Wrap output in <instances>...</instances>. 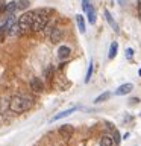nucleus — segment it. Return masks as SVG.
Here are the masks:
<instances>
[{
	"label": "nucleus",
	"mask_w": 141,
	"mask_h": 146,
	"mask_svg": "<svg viewBox=\"0 0 141 146\" xmlns=\"http://www.w3.org/2000/svg\"><path fill=\"white\" fill-rule=\"evenodd\" d=\"M34 15V23H32V32H41L44 31L49 25L50 20V12H53L52 9H36Z\"/></svg>",
	"instance_id": "obj_1"
},
{
	"label": "nucleus",
	"mask_w": 141,
	"mask_h": 146,
	"mask_svg": "<svg viewBox=\"0 0 141 146\" xmlns=\"http://www.w3.org/2000/svg\"><path fill=\"white\" fill-rule=\"evenodd\" d=\"M93 70H94V64H93V61H90V64H88V70H86V75H85V84H88V82L91 81Z\"/></svg>",
	"instance_id": "obj_17"
},
{
	"label": "nucleus",
	"mask_w": 141,
	"mask_h": 146,
	"mask_svg": "<svg viewBox=\"0 0 141 146\" xmlns=\"http://www.w3.org/2000/svg\"><path fill=\"white\" fill-rule=\"evenodd\" d=\"M138 75H140V76H141V68H140V70H138Z\"/></svg>",
	"instance_id": "obj_25"
},
{
	"label": "nucleus",
	"mask_w": 141,
	"mask_h": 146,
	"mask_svg": "<svg viewBox=\"0 0 141 146\" xmlns=\"http://www.w3.org/2000/svg\"><path fill=\"white\" fill-rule=\"evenodd\" d=\"M32 105V98L27 94H15L11 99V104H9V108L12 110L14 113H23L26 111Z\"/></svg>",
	"instance_id": "obj_2"
},
{
	"label": "nucleus",
	"mask_w": 141,
	"mask_h": 146,
	"mask_svg": "<svg viewBox=\"0 0 141 146\" xmlns=\"http://www.w3.org/2000/svg\"><path fill=\"white\" fill-rule=\"evenodd\" d=\"M15 6H17V11L21 12V11H26L30 6V2L29 0H15Z\"/></svg>",
	"instance_id": "obj_14"
},
{
	"label": "nucleus",
	"mask_w": 141,
	"mask_h": 146,
	"mask_svg": "<svg viewBox=\"0 0 141 146\" xmlns=\"http://www.w3.org/2000/svg\"><path fill=\"white\" fill-rule=\"evenodd\" d=\"M49 38L52 41L53 44H58L59 41L64 38V31L61 26H52V29H50V34H49Z\"/></svg>",
	"instance_id": "obj_4"
},
{
	"label": "nucleus",
	"mask_w": 141,
	"mask_h": 146,
	"mask_svg": "<svg viewBox=\"0 0 141 146\" xmlns=\"http://www.w3.org/2000/svg\"><path fill=\"white\" fill-rule=\"evenodd\" d=\"M76 23H77V29H79L80 34H85L86 27H85V18H84V15L77 14V15H76Z\"/></svg>",
	"instance_id": "obj_13"
},
{
	"label": "nucleus",
	"mask_w": 141,
	"mask_h": 146,
	"mask_svg": "<svg viewBox=\"0 0 141 146\" xmlns=\"http://www.w3.org/2000/svg\"><path fill=\"white\" fill-rule=\"evenodd\" d=\"M100 146H114V139L109 135H103L100 140Z\"/></svg>",
	"instance_id": "obj_16"
},
{
	"label": "nucleus",
	"mask_w": 141,
	"mask_h": 146,
	"mask_svg": "<svg viewBox=\"0 0 141 146\" xmlns=\"http://www.w3.org/2000/svg\"><path fill=\"white\" fill-rule=\"evenodd\" d=\"M34 15L35 12L30 11V12H23L20 17L17 18V23L21 29V35L27 34V32H32V23H34Z\"/></svg>",
	"instance_id": "obj_3"
},
{
	"label": "nucleus",
	"mask_w": 141,
	"mask_h": 146,
	"mask_svg": "<svg viewBox=\"0 0 141 146\" xmlns=\"http://www.w3.org/2000/svg\"><path fill=\"white\" fill-rule=\"evenodd\" d=\"M117 3L120 5L121 8H125V6H127V5H129V0H117Z\"/></svg>",
	"instance_id": "obj_22"
},
{
	"label": "nucleus",
	"mask_w": 141,
	"mask_h": 146,
	"mask_svg": "<svg viewBox=\"0 0 141 146\" xmlns=\"http://www.w3.org/2000/svg\"><path fill=\"white\" fill-rule=\"evenodd\" d=\"M90 0H82V9H84V12L86 11V9H88V6H90Z\"/></svg>",
	"instance_id": "obj_21"
},
{
	"label": "nucleus",
	"mask_w": 141,
	"mask_h": 146,
	"mask_svg": "<svg viewBox=\"0 0 141 146\" xmlns=\"http://www.w3.org/2000/svg\"><path fill=\"white\" fill-rule=\"evenodd\" d=\"M109 98H111V91H105V93L99 94L97 98L94 99V104H102V102H105V100H108Z\"/></svg>",
	"instance_id": "obj_15"
},
{
	"label": "nucleus",
	"mask_w": 141,
	"mask_h": 146,
	"mask_svg": "<svg viewBox=\"0 0 141 146\" xmlns=\"http://www.w3.org/2000/svg\"><path fill=\"white\" fill-rule=\"evenodd\" d=\"M34 146H38V145H34Z\"/></svg>",
	"instance_id": "obj_27"
},
{
	"label": "nucleus",
	"mask_w": 141,
	"mask_h": 146,
	"mask_svg": "<svg viewBox=\"0 0 141 146\" xmlns=\"http://www.w3.org/2000/svg\"><path fill=\"white\" fill-rule=\"evenodd\" d=\"M29 85H30V88L34 90L35 93H41V91H44V82H43V79H41V78H38V76L30 78Z\"/></svg>",
	"instance_id": "obj_5"
},
{
	"label": "nucleus",
	"mask_w": 141,
	"mask_h": 146,
	"mask_svg": "<svg viewBox=\"0 0 141 146\" xmlns=\"http://www.w3.org/2000/svg\"><path fill=\"white\" fill-rule=\"evenodd\" d=\"M138 15L141 17V0H138Z\"/></svg>",
	"instance_id": "obj_23"
},
{
	"label": "nucleus",
	"mask_w": 141,
	"mask_h": 146,
	"mask_svg": "<svg viewBox=\"0 0 141 146\" xmlns=\"http://www.w3.org/2000/svg\"><path fill=\"white\" fill-rule=\"evenodd\" d=\"M118 53V43L117 41H112L111 46H109V52H108V59H114Z\"/></svg>",
	"instance_id": "obj_12"
},
{
	"label": "nucleus",
	"mask_w": 141,
	"mask_h": 146,
	"mask_svg": "<svg viewBox=\"0 0 141 146\" xmlns=\"http://www.w3.org/2000/svg\"><path fill=\"white\" fill-rule=\"evenodd\" d=\"M132 90H134V85L132 84H123L115 90V96H126V94H129Z\"/></svg>",
	"instance_id": "obj_10"
},
{
	"label": "nucleus",
	"mask_w": 141,
	"mask_h": 146,
	"mask_svg": "<svg viewBox=\"0 0 141 146\" xmlns=\"http://www.w3.org/2000/svg\"><path fill=\"white\" fill-rule=\"evenodd\" d=\"M103 14H105V18H106V21L109 23V26H111V29H112L114 32H117V34H118V32H120V27H118V25L115 23V20H114V17L111 15V12H109L108 9H105Z\"/></svg>",
	"instance_id": "obj_8"
},
{
	"label": "nucleus",
	"mask_w": 141,
	"mask_h": 146,
	"mask_svg": "<svg viewBox=\"0 0 141 146\" xmlns=\"http://www.w3.org/2000/svg\"><path fill=\"white\" fill-rule=\"evenodd\" d=\"M70 55H71V47L70 46H61V47L58 49V58L61 59V61H65Z\"/></svg>",
	"instance_id": "obj_9"
},
{
	"label": "nucleus",
	"mask_w": 141,
	"mask_h": 146,
	"mask_svg": "<svg viewBox=\"0 0 141 146\" xmlns=\"http://www.w3.org/2000/svg\"><path fill=\"white\" fill-rule=\"evenodd\" d=\"M0 2H5V0H0Z\"/></svg>",
	"instance_id": "obj_26"
},
{
	"label": "nucleus",
	"mask_w": 141,
	"mask_h": 146,
	"mask_svg": "<svg viewBox=\"0 0 141 146\" xmlns=\"http://www.w3.org/2000/svg\"><path fill=\"white\" fill-rule=\"evenodd\" d=\"M138 100H140V99H136V98H135V99H130V104H136Z\"/></svg>",
	"instance_id": "obj_24"
},
{
	"label": "nucleus",
	"mask_w": 141,
	"mask_h": 146,
	"mask_svg": "<svg viewBox=\"0 0 141 146\" xmlns=\"http://www.w3.org/2000/svg\"><path fill=\"white\" fill-rule=\"evenodd\" d=\"M59 134H61L64 139H68V137L73 135V132H74V128H73L70 123H64L62 126H59Z\"/></svg>",
	"instance_id": "obj_6"
},
{
	"label": "nucleus",
	"mask_w": 141,
	"mask_h": 146,
	"mask_svg": "<svg viewBox=\"0 0 141 146\" xmlns=\"http://www.w3.org/2000/svg\"><path fill=\"white\" fill-rule=\"evenodd\" d=\"M77 108H70V110H65V111H61V113H58L56 116H53L52 117V122H56V120H59V119H64V117H68L70 114H73L76 111Z\"/></svg>",
	"instance_id": "obj_11"
},
{
	"label": "nucleus",
	"mask_w": 141,
	"mask_h": 146,
	"mask_svg": "<svg viewBox=\"0 0 141 146\" xmlns=\"http://www.w3.org/2000/svg\"><path fill=\"white\" fill-rule=\"evenodd\" d=\"M125 55H126V58H127V59H129V61H130V59L134 58V50H132L130 47H127V49L125 50Z\"/></svg>",
	"instance_id": "obj_20"
},
{
	"label": "nucleus",
	"mask_w": 141,
	"mask_h": 146,
	"mask_svg": "<svg viewBox=\"0 0 141 146\" xmlns=\"http://www.w3.org/2000/svg\"><path fill=\"white\" fill-rule=\"evenodd\" d=\"M6 35H8V29H6L3 25H0V43H2V41H5Z\"/></svg>",
	"instance_id": "obj_19"
},
{
	"label": "nucleus",
	"mask_w": 141,
	"mask_h": 146,
	"mask_svg": "<svg viewBox=\"0 0 141 146\" xmlns=\"http://www.w3.org/2000/svg\"><path fill=\"white\" fill-rule=\"evenodd\" d=\"M85 14H86V20H88L90 25H96V21H97V15H96V8H94L93 3H90V6L85 11Z\"/></svg>",
	"instance_id": "obj_7"
},
{
	"label": "nucleus",
	"mask_w": 141,
	"mask_h": 146,
	"mask_svg": "<svg viewBox=\"0 0 141 146\" xmlns=\"http://www.w3.org/2000/svg\"><path fill=\"white\" fill-rule=\"evenodd\" d=\"M111 134H112V139H114V141H115V145H118V143H120V132H118V129H117V128H115V129H112L111 131Z\"/></svg>",
	"instance_id": "obj_18"
}]
</instances>
